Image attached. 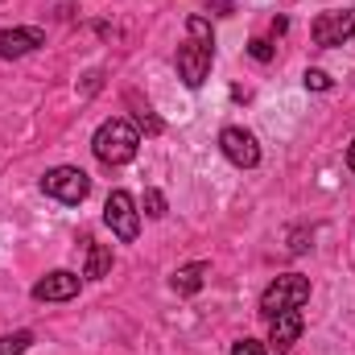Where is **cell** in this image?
Wrapping results in <instances>:
<instances>
[{"label": "cell", "instance_id": "cell-1", "mask_svg": "<svg viewBox=\"0 0 355 355\" xmlns=\"http://www.w3.org/2000/svg\"><path fill=\"white\" fill-rule=\"evenodd\" d=\"M91 149L103 166H128L141 149V132L128 120H103L91 137Z\"/></svg>", "mask_w": 355, "mask_h": 355}, {"label": "cell", "instance_id": "cell-2", "mask_svg": "<svg viewBox=\"0 0 355 355\" xmlns=\"http://www.w3.org/2000/svg\"><path fill=\"white\" fill-rule=\"evenodd\" d=\"M310 302V281L302 272H281L265 293H261V314L265 318H277L285 310H302Z\"/></svg>", "mask_w": 355, "mask_h": 355}, {"label": "cell", "instance_id": "cell-3", "mask_svg": "<svg viewBox=\"0 0 355 355\" xmlns=\"http://www.w3.org/2000/svg\"><path fill=\"white\" fill-rule=\"evenodd\" d=\"M42 190H46L50 198L67 202V207H79V202L91 194V178L83 174L79 166H54L50 174L42 178Z\"/></svg>", "mask_w": 355, "mask_h": 355}, {"label": "cell", "instance_id": "cell-4", "mask_svg": "<svg viewBox=\"0 0 355 355\" xmlns=\"http://www.w3.org/2000/svg\"><path fill=\"white\" fill-rule=\"evenodd\" d=\"M103 223L112 227L116 240H137L141 232V211H137V198L128 190H112L107 202H103Z\"/></svg>", "mask_w": 355, "mask_h": 355}, {"label": "cell", "instance_id": "cell-5", "mask_svg": "<svg viewBox=\"0 0 355 355\" xmlns=\"http://www.w3.org/2000/svg\"><path fill=\"white\" fill-rule=\"evenodd\" d=\"M211 62H215V46L211 42L190 37L186 46H178V79L186 87H202L207 75H211Z\"/></svg>", "mask_w": 355, "mask_h": 355}, {"label": "cell", "instance_id": "cell-6", "mask_svg": "<svg viewBox=\"0 0 355 355\" xmlns=\"http://www.w3.org/2000/svg\"><path fill=\"white\" fill-rule=\"evenodd\" d=\"M355 33V8H335V12H318L314 25H310V37L314 46L331 50V46H343Z\"/></svg>", "mask_w": 355, "mask_h": 355}, {"label": "cell", "instance_id": "cell-7", "mask_svg": "<svg viewBox=\"0 0 355 355\" xmlns=\"http://www.w3.org/2000/svg\"><path fill=\"white\" fill-rule=\"evenodd\" d=\"M219 149H223V157L232 162V166H240V170H252V166H261V145H257V137L248 132V128H223L219 132Z\"/></svg>", "mask_w": 355, "mask_h": 355}, {"label": "cell", "instance_id": "cell-8", "mask_svg": "<svg viewBox=\"0 0 355 355\" xmlns=\"http://www.w3.org/2000/svg\"><path fill=\"white\" fill-rule=\"evenodd\" d=\"M75 293H79V272H67V268L46 272V277L33 285V297H37V302H71Z\"/></svg>", "mask_w": 355, "mask_h": 355}, {"label": "cell", "instance_id": "cell-9", "mask_svg": "<svg viewBox=\"0 0 355 355\" xmlns=\"http://www.w3.org/2000/svg\"><path fill=\"white\" fill-rule=\"evenodd\" d=\"M37 46H46V33L33 29V25H25V29H0V58H21V54H29Z\"/></svg>", "mask_w": 355, "mask_h": 355}, {"label": "cell", "instance_id": "cell-10", "mask_svg": "<svg viewBox=\"0 0 355 355\" xmlns=\"http://www.w3.org/2000/svg\"><path fill=\"white\" fill-rule=\"evenodd\" d=\"M272 327H268V343L277 347V352H285V347H293L297 339H302V314L297 310H285V314H277V318H268Z\"/></svg>", "mask_w": 355, "mask_h": 355}, {"label": "cell", "instance_id": "cell-11", "mask_svg": "<svg viewBox=\"0 0 355 355\" xmlns=\"http://www.w3.org/2000/svg\"><path fill=\"white\" fill-rule=\"evenodd\" d=\"M207 272H211V265H207V261L182 265L174 277H170V285H174V293H198V289L207 285Z\"/></svg>", "mask_w": 355, "mask_h": 355}, {"label": "cell", "instance_id": "cell-12", "mask_svg": "<svg viewBox=\"0 0 355 355\" xmlns=\"http://www.w3.org/2000/svg\"><path fill=\"white\" fill-rule=\"evenodd\" d=\"M107 268H112V248H103V244H87V268H83V277L99 281V277H107Z\"/></svg>", "mask_w": 355, "mask_h": 355}, {"label": "cell", "instance_id": "cell-13", "mask_svg": "<svg viewBox=\"0 0 355 355\" xmlns=\"http://www.w3.org/2000/svg\"><path fill=\"white\" fill-rule=\"evenodd\" d=\"M29 343H33V335H29V331L4 335V339H0V355H25V352H29Z\"/></svg>", "mask_w": 355, "mask_h": 355}, {"label": "cell", "instance_id": "cell-14", "mask_svg": "<svg viewBox=\"0 0 355 355\" xmlns=\"http://www.w3.org/2000/svg\"><path fill=\"white\" fill-rule=\"evenodd\" d=\"M141 211H145L149 219H162V215H166V194H162V190H145Z\"/></svg>", "mask_w": 355, "mask_h": 355}, {"label": "cell", "instance_id": "cell-15", "mask_svg": "<svg viewBox=\"0 0 355 355\" xmlns=\"http://www.w3.org/2000/svg\"><path fill=\"white\" fill-rule=\"evenodd\" d=\"M186 29H190V37H198V42H211V21H207V17H198V12H194V17L186 21Z\"/></svg>", "mask_w": 355, "mask_h": 355}, {"label": "cell", "instance_id": "cell-16", "mask_svg": "<svg viewBox=\"0 0 355 355\" xmlns=\"http://www.w3.org/2000/svg\"><path fill=\"white\" fill-rule=\"evenodd\" d=\"M248 54H252L257 62H272V46H268L265 37H252V42H248Z\"/></svg>", "mask_w": 355, "mask_h": 355}, {"label": "cell", "instance_id": "cell-17", "mask_svg": "<svg viewBox=\"0 0 355 355\" xmlns=\"http://www.w3.org/2000/svg\"><path fill=\"white\" fill-rule=\"evenodd\" d=\"M310 91H331V75L327 71H306V79H302Z\"/></svg>", "mask_w": 355, "mask_h": 355}, {"label": "cell", "instance_id": "cell-18", "mask_svg": "<svg viewBox=\"0 0 355 355\" xmlns=\"http://www.w3.org/2000/svg\"><path fill=\"white\" fill-rule=\"evenodd\" d=\"M137 120H141V128H145L149 137H157V132H162V120H157L149 107H145V112H137Z\"/></svg>", "mask_w": 355, "mask_h": 355}, {"label": "cell", "instance_id": "cell-19", "mask_svg": "<svg viewBox=\"0 0 355 355\" xmlns=\"http://www.w3.org/2000/svg\"><path fill=\"white\" fill-rule=\"evenodd\" d=\"M232 355H265V347H261L257 339H240V343L232 347Z\"/></svg>", "mask_w": 355, "mask_h": 355}, {"label": "cell", "instance_id": "cell-20", "mask_svg": "<svg viewBox=\"0 0 355 355\" xmlns=\"http://www.w3.org/2000/svg\"><path fill=\"white\" fill-rule=\"evenodd\" d=\"M347 166H352V170H355V141H352V145H347Z\"/></svg>", "mask_w": 355, "mask_h": 355}]
</instances>
